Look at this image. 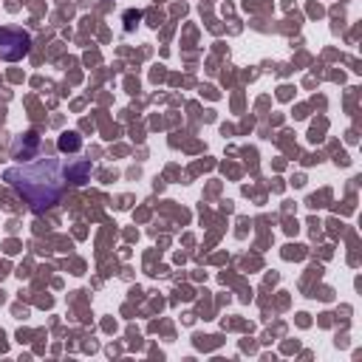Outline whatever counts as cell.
I'll list each match as a JSON object with an SVG mask.
<instances>
[{"instance_id":"5b68a950","label":"cell","mask_w":362,"mask_h":362,"mask_svg":"<svg viewBox=\"0 0 362 362\" xmlns=\"http://www.w3.org/2000/svg\"><path fill=\"white\" fill-rule=\"evenodd\" d=\"M57 147H60L63 153H77V150L82 147V139H80V133H63L60 142H57Z\"/></svg>"},{"instance_id":"277c9868","label":"cell","mask_w":362,"mask_h":362,"mask_svg":"<svg viewBox=\"0 0 362 362\" xmlns=\"http://www.w3.org/2000/svg\"><path fill=\"white\" fill-rule=\"evenodd\" d=\"M37 147H40V136H37L35 130H29L23 139H18V144H15V158H29Z\"/></svg>"},{"instance_id":"8992f818","label":"cell","mask_w":362,"mask_h":362,"mask_svg":"<svg viewBox=\"0 0 362 362\" xmlns=\"http://www.w3.org/2000/svg\"><path fill=\"white\" fill-rule=\"evenodd\" d=\"M139 23H142V12H133V9L125 12V32H133Z\"/></svg>"},{"instance_id":"6da1fadb","label":"cell","mask_w":362,"mask_h":362,"mask_svg":"<svg viewBox=\"0 0 362 362\" xmlns=\"http://www.w3.org/2000/svg\"><path fill=\"white\" fill-rule=\"evenodd\" d=\"M6 185L29 201L32 213H46L63 199V158H37L26 164H15L4 173Z\"/></svg>"},{"instance_id":"7a4b0ae2","label":"cell","mask_w":362,"mask_h":362,"mask_svg":"<svg viewBox=\"0 0 362 362\" xmlns=\"http://www.w3.org/2000/svg\"><path fill=\"white\" fill-rule=\"evenodd\" d=\"M32 51V35L26 29L4 26L0 29V60L4 63H20Z\"/></svg>"},{"instance_id":"3957f363","label":"cell","mask_w":362,"mask_h":362,"mask_svg":"<svg viewBox=\"0 0 362 362\" xmlns=\"http://www.w3.org/2000/svg\"><path fill=\"white\" fill-rule=\"evenodd\" d=\"M63 178H65V185L71 181L74 187L88 185V178H91V161L88 158H65L63 161Z\"/></svg>"}]
</instances>
